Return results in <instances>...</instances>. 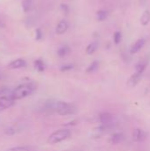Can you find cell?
<instances>
[{
	"mask_svg": "<svg viewBox=\"0 0 150 151\" xmlns=\"http://www.w3.org/2000/svg\"><path fill=\"white\" fill-rule=\"evenodd\" d=\"M45 107L47 110L55 111L62 116L72 115L77 112V107L74 104L62 101H48L45 104Z\"/></svg>",
	"mask_w": 150,
	"mask_h": 151,
	"instance_id": "cell-1",
	"label": "cell"
},
{
	"mask_svg": "<svg viewBox=\"0 0 150 151\" xmlns=\"http://www.w3.org/2000/svg\"><path fill=\"white\" fill-rule=\"evenodd\" d=\"M34 90H35V86L33 83H24L18 86L11 91V97L14 101L20 100L32 95Z\"/></svg>",
	"mask_w": 150,
	"mask_h": 151,
	"instance_id": "cell-2",
	"label": "cell"
},
{
	"mask_svg": "<svg viewBox=\"0 0 150 151\" xmlns=\"http://www.w3.org/2000/svg\"><path fill=\"white\" fill-rule=\"evenodd\" d=\"M70 136H71L70 130L65 129V128L59 129V130L55 131L49 136L47 142L49 144H57V143H59V142H62L67 140Z\"/></svg>",
	"mask_w": 150,
	"mask_h": 151,
	"instance_id": "cell-3",
	"label": "cell"
},
{
	"mask_svg": "<svg viewBox=\"0 0 150 151\" xmlns=\"http://www.w3.org/2000/svg\"><path fill=\"white\" fill-rule=\"evenodd\" d=\"M15 104V101L11 97V96H4L0 97V111H4L11 108Z\"/></svg>",
	"mask_w": 150,
	"mask_h": 151,
	"instance_id": "cell-4",
	"label": "cell"
},
{
	"mask_svg": "<svg viewBox=\"0 0 150 151\" xmlns=\"http://www.w3.org/2000/svg\"><path fill=\"white\" fill-rule=\"evenodd\" d=\"M141 73H133L127 81V86L130 87V88H133L135 87L141 81Z\"/></svg>",
	"mask_w": 150,
	"mask_h": 151,
	"instance_id": "cell-5",
	"label": "cell"
},
{
	"mask_svg": "<svg viewBox=\"0 0 150 151\" xmlns=\"http://www.w3.org/2000/svg\"><path fill=\"white\" fill-rule=\"evenodd\" d=\"M99 119H100V122L102 123L103 126H110L113 120V116L110 113L104 112V113L100 114Z\"/></svg>",
	"mask_w": 150,
	"mask_h": 151,
	"instance_id": "cell-6",
	"label": "cell"
},
{
	"mask_svg": "<svg viewBox=\"0 0 150 151\" xmlns=\"http://www.w3.org/2000/svg\"><path fill=\"white\" fill-rule=\"evenodd\" d=\"M124 139H125V136H124L123 134L116 133V134H113L112 135H111V137L109 138L108 142L111 144H118V143L122 142Z\"/></svg>",
	"mask_w": 150,
	"mask_h": 151,
	"instance_id": "cell-7",
	"label": "cell"
},
{
	"mask_svg": "<svg viewBox=\"0 0 150 151\" xmlns=\"http://www.w3.org/2000/svg\"><path fill=\"white\" fill-rule=\"evenodd\" d=\"M27 63L24 59L22 58H18V59H15L13 61H11L9 65H8V68L10 69H18V68H21V67H24L26 66Z\"/></svg>",
	"mask_w": 150,
	"mask_h": 151,
	"instance_id": "cell-8",
	"label": "cell"
},
{
	"mask_svg": "<svg viewBox=\"0 0 150 151\" xmlns=\"http://www.w3.org/2000/svg\"><path fill=\"white\" fill-rule=\"evenodd\" d=\"M145 42H146L145 39H139L138 41H136L135 43H134V44L132 46V48H131V53H132V54L137 53L139 50H141V48L144 46Z\"/></svg>",
	"mask_w": 150,
	"mask_h": 151,
	"instance_id": "cell-9",
	"label": "cell"
},
{
	"mask_svg": "<svg viewBox=\"0 0 150 151\" xmlns=\"http://www.w3.org/2000/svg\"><path fill=\"white\" fill-rule=\"evenodd\" d=\"M147 138L146 133L142 129H136L133 132V139L136 142H143Z\"/></svg>",
	"mask_w": 150,
	"mask_h": 151,
	"instance_id": "cell-10",
	"label": "cell"
},
{
	"mask_svg": "<svg viewBox=\"0 0 150 151\" xmlns=\"http://www.w3.org/2000/svg\"><path fill=\"white\" fill-rule=\"evenodd\" d=\"M67 29H68V23L65 20H61L56 27V33L57 35H63L64 33L66 32Z\"/></svg>",
	"mask_w": 150,
	"mask_h": 151,
	"instance_id": "cell-11",
	"label": "cell"
},
{
	"mask_svg": "<svg viewBox=\"0 0 150 151\" xmlns=\"http://www.w3.org/2000/svg\"><path fill=\"white\" fill-rule=\"evenodd\" d=\"M150 21V12L149 11H145L141 17V23L142 26H146L149 23Z\"/></svg>",
	"mask_w": 150,
	"mask_h": 151,
	"instance_id": "cell-12",
	"label": "cell"
},
{
	"mask_svg": "<svg viewBox=\"0 0 150 151\" xmlns=\"http://www.w3.org/2000/svg\"><path fill=\"white\" fill-rule=\"evenodd\" d=\"M34 68H35L38 72H40V73L43 72V71L45 70V68H46L45 63H44L42 59H37V60H35L34 63Z\"/></svg>",
	"mask_w": 150,
	"mask_h": 151,
	"instance_id": "cell-13",
	"label": "cell"
},
{
	"mask_svg": "<svg viewBox=\"0 0 150 151\" xmlns=\"http://www.w3.org/2000/svg\"><path fill=\"white\" fill-rule=\"evenodd\" d=\"M20 131V127H18V125H13V126H10V127H8L6 129H5V134H10V135H11V134H17L18 132H19Z\"/></svg>",
	"mask_w": 150,
	"mask_h": 151,
	"instance_id": "cell-14",
	"label": "cell"
},
{
	"mask_svg": "<svg viewBox=\"0 0 150 151\" xmlns=\"http://www.w3.org/2000/svg\"><path fill=\"white\" fill-rule=\"evenodd\" d=\"M97 46H98V43H97L96 42H91L90 44H88V47H87V49H86L87 54H88V55L93 54V53L96 50Z\"/></svg>",
	"mask_w": 150,
	"mask_h": 151,
	"instance_id": "cell-15",
	"label": "cell"
},
{
	"mask_svg": "<svg viewBox=\"0 0 150 151\" xmlns=\"http://www.w3.org/2000/svg\"><path fill=\"white\" fill-rule=\"evenodd\" d=\"M69 52H70V48L67 45H65V46H62L61 48L58 49L57 55L62 58V57H65L66 55H68Z\"/></svg>",
	"mask_w": 150,
	"mask_h": 151,
	"instance_id": "cell-16",
	"label": "cell"
},
{
	"mask_svg": "<svg viewBox=\"0 0 150 151\" xmlns=\"http://www.w3.org/2000/svg\"><path fill=\"white\" fill-rule=\"evenodd\" d=\"M96 17L99 21H103L108 17V12L104 11V10H100L96 12Z\"/></svg>",
	"mask_w": 150,
	"mask_h": 151,
	"instance_id": "cell-17",
	"label": "cell"
},
{
	"mask_svg": "<svg viewBox=\"0 0 150 151\" xmlns=\"http://www.w3.org/2000/svg\"><path fill=\"white\" fill-rule=\"evenodd\" d=\"M98 67V62L97 61H94L93 63H91V65L87 68L86 72L87 73H92L94 71H95Z\"/></svg>",
	"mask_w": 150,
	"mask_h": 151,
	"instance_id": "cell-18",
	"label": "cell"
},
{
	"mask_svg": "<svg viewBox=\"0 0 150 151\" xmlns=\"http://www.w3.org/2000/svg\"><path fill=\"white\" fill-rule=\"evenodd\" d=\"M5 151H31V150L28 147H13V148H10Z\"/></svg>",
	"mask_w": 150,
	"mask_h": 151,
	"instance_id": "cell-19",
	"label": "cell"
},
{
	"mask_svg": "<svg viewBox=\"0 0 150 151\" xmlns=\"http://www.w3.org/2000/svg\"><path fill=\"white\" fill-rule=\"evenodd\" d=\"M121 38H122V35H121V33L119 31H117L114 33V35H113V39H114V42L116 44H118L121 41Z\"/></svg>",
	"mask_w": 150,
	"mask_h": 151,
	"instance_id": "cell-20",
	"label": "cell"
},
{
	"mask_svg": "<svg viewBox=\"0 0 150 151\" xmlns=\"http://www.w3.org/2000/svg\"><path fill=\"white\" fill-rule=\"evenodd\" d=\"M146 68V65L144 63H139L137 65H136V73H141L144 72Z\"/></svg>",
	"mask_w": 150,
	"mask_h": 151,
	"instance_id": "cell-21",
	"label": "cell"
},
{
	"mask_svg": "<svg viewBox=\"0 0 150 151\" xmlns=\"http://www.w3.org/2000/svg\"><path fill=\"white\" fill-rule=\"evenodd\" d=\"M23 9H24V12H28L30 7H31V0H25L23 2Z\"/></svg>",
	"mask_w": 150,
	"mask_h": 151,
	"instance_id": "cell-22",
	"label": "cell"
},
{
	"mask_svg": "<svg viewBox=\"0 0 150 151\" xmlns=\"http://www.w3.org/2000/svg\"><path fill=\"white\" fill-rule=\"evenodd\" d=\"M72 69H73V65H65L61 66L60 71L61 72H67V71H70Z\"/></svg>",
	"mask_w": 150,
	"mask_h": 151,
	"instance_id": "cell-23",
	"label": "cell"
},
{
	"mask_svg": "<svg viewBox=\"0 0 150 151\" xmlns=\"http://www.w3.org/2000/svg\"><path fill=\"white\" fill-rule=\"evenodd\" d=\"M42 33L40 28H37L36 31H35V39L37 41H39V40L42 39Z\"/></svg>",
	"mask_w": 150,
	"mask_h": 151,
	"instance_id": "cell-24",
	"label": "cell"
},
{
	"mask_svg": "<svg viewBox=\"0 0 150 151\" xmlns=\"http://www.w3.org/2000/svg\"><path fill=\"white\" fill-rule=\"evenodd\" d=\"M61 9H62V11L64 12V13H65V14H67V13H68L69 8H68V6H67L66 4H61Z\"/></svg>",
	"mask_w": 150,
	"mask_h": 151,
	"instance_id": "cell-25",
	"label": "cell"
},
{
	"mask_svg": "<svg viewBox=\"0 0 150 151\" xmlns=\"http://www.w3.org/2000/svg\"><path fill=\"white\" fill-rule=\"evenodd\" d=\"M0 27H4V25H3V24H2L1 22H0Z\"/></svg>",
	"mask_w": 150,
	"mask_h": 151,
	"instance_id": "cell-26",
	"label": "cell"
},
{
	"mask_svg": "<svg viewBox=\"0 0 150 151\" xmlns=\"http://www.w3.org/2000/svg\"><path fill=\"white\" fill-rule=\"evenodd\" d=\"M1 77H2V73H0V79H1Z\"/></svg>",
	"mask_w": 150,
	"mask_h": 151,
	"instance_id": "cell-27",
	"label": "cell"
}]
</instances>
